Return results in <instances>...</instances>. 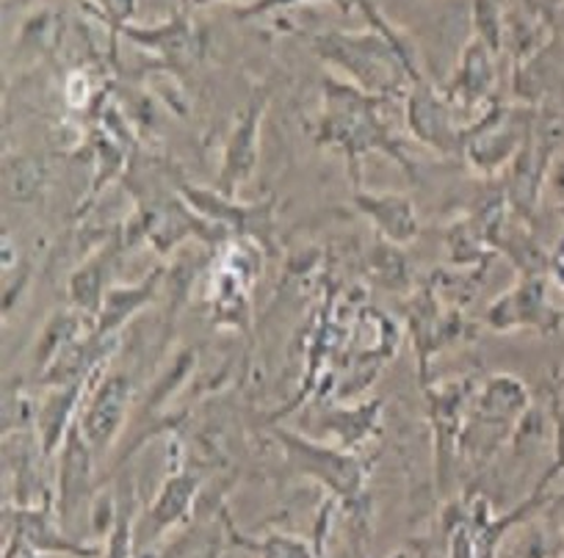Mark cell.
<instances>
[{"label": "cell", "instance_id": "obj_1", "mask_svg": "<svg viewBox=\"0 0 564 558\" xmlns=\"http://www.w3.org/2000/svg\"><path fill=\"white\" fill-rule=\"evenodd\" d=\"M313 51L346 84L357 86L377 100L406 97L412 80L421 78L415 58L404 56L379 31H324L313 40Z\"/></svg>", "mask_w": 564, "mask_h": 558}, {"label": "cell", "instance_id": "obj_2", "mask_svg": "<svg viewBox=\"0 0 564 558\" xmlns=\"http://www.w3.org/2000/svg\"><path fill=\"white\" fill-rule=\"evenodd\" d=\"M379 102L382 100L346 84L344 78H329L324 84L318 144L340 150L351 166L366 158L368 153H384L410 169V161L395 147V139L379 117Z\"/></svg>", "mask_w": 564, "mask_h": 558}, {"label": "cell", "instance_id": "obj_3", "mask_svg": "<svg viewBox=\"0 0 564 558\" xmlns=\"http://www.w3.org/2000/svg\"><path fill=\"white\" fill-rule=\"evenodd\" d=\"M95 459L89 442L80 435L78 424L69 431L64 446L58 448V470H56V517L62 523L64 534L80 541L86 523H91V514L97 506V484H95Z\"/></svg>", "mask_w": 564, "mask_h": 558}, {"label": "cell", "instance_id": "obj_4", "mask_svg": "<svg viewBox=\"0 0 564 558\" xmlns=\"http://www.w3.org/2000/svg\"><path fill=\"white\" fill-rule=\"evenodd\" d=\"M529 135V122L520 108L492 106L479 122L465 128L463 153L476 172L496 175L518 158Z\"/></svg>", "mask_w": 564, "mask_h": 558}, {"label": "cell", "instance_id": "obj_5", "mask_svg": "<svg viewBox=\"0 0 564 558\" xmlns=\"http://www.w3.org/2000/svg\"><path fill=\"white\" fill-rule=\"evenodd\" d=\"M276 440H280L282 451H285L296 473L322 481L329 492L340 495L344 501H355L357 492L362 490L366 464H362L360 457H351V453L335 451V448L327 446H316V442L305 440L300 435H289V431H276Z\"/></svg>", "mask_w": 564, "mask_h": 558}, {"label": "cell", "instance_id": "obj_6", "mask_svg": "<svg viewBox=\"0 0 564 558\" xmlns=\"http://www.w3.org/2000/svg\"><path fill=\"white\" fill-rule=\"evenodd\" d=\"M406 128L415 135V142L426 144L430 150L441 155L463 153L465 128L454 119V106L441 89L423 80H412L404 102Z\"/></svg>", "mask_w": 564, "mask_h": 558}, {"label": "cell", "instance_id": "obj_7", "mask_svg": "<svg viewBox=\"0 0 564 558\" xmlns=\"http://www.w3.org/2000/svg\"><path fill=\"white\" fill-rule=\"evenodd\" d=\"M130 398H133L130 379L124 373H106L102 379H97L95 390L80 406L78 429L97 457L106 453L122 431L124 420H128Z\"/></svg>", "mask_w": 564, "mask_h": 558}, {"label": "cell", "instance_id": "obj_8", "mask_svg": "<svg viewBox=\"0 0 564 558\" xmlns=\"http://www.w3.org/2000/svg\"><path fill=\"white\" fill-rule=\"evenodd\" d=\"M122 36L141 51L155 53L166 67L177 69V73L192 69L205 51L203 31L186 14H172L161 25H128Z\"/></svg>", "mask_w": 564, "mask_h": 558}, {"label": "cell", "instance_id": "obj_9", "mask_svg": "<svg viewBox=\"0 0 564 558\" xmlns=\"http://www.w3.org/2000/svg\"><path fill=\"white\" fill-rule=\"evenodd\" d=\"M199 490H203V484L194 473H188V470L172 473L159 490L155 501L150 503L144 517L135 523V552H144V547L155 545V539L164 536L166 530L186 525L192 519L194 506H197Z\"/></svg>", "mask_w": 564, "mask_h": 558}, {"label": "cell", "instance_id": "obj_10", "mask_svg": "<svg viewBox=\"0 0 564 558\" xmlns=\"http://www.w3.org/2000/svg\"><path fill=\"white\" fill-rule=\"evenodd\" d=\"M265 102L254 100L247 111L241 113L236 124H232L230 135L225 142V155H221V172H219V192L225 197H236L238 188L254 175L260 155V124H263Z\"/></svg>", "mask_w": 564, "mask_h": 558}, {"label": "cell", "instance_id": "obj_11", "mask_svg": "<svg viewBox=\"0 0 564 558\" xmlns=\"http://www.w3.org/2000/svg\"><path fill=\"white\" fill-rule=\"evenodd\" d=\"M23 539L25 545L34 547L36 552H67V556L89 558L97 556V547L84 545V541L73 539L64 534L62 523L56 517V506L53 501L42 503V506H18L12 512V534Z\"/></svg>", "mask_w": 564, "mask_h": 558}, {"label": "cell", "instance_id": "obj_12", "mask_svg": "<svg viewBox=\"0 0 564 558\" xmlns=\"http://www.w3.org/2000/svg\"><path fill=\"white\" fill-rule=\"evenodd\" d=\"M86 384L89 382H73V384H56L47 387L45 398L36 406V442L42 446L45 457L58 453L64 446L69 431L75 429L80 417V406H84Z\"/></svg>", "mask_w": 564, "mask_h": 558}, {"label": "cell", "instance_id": "obj_13", "mask_svg": "<svg viewBox=\"0 0 564 558\" xmlns=\"http://www.w3.org/2000/svg\"><path fill=\"white\" fill-rule=\"evenodd\" d=\"M556 313L547 305L545 294V276H525L518 288L503 294L496 305L487 313V321L496 332H512L520 327H536L545 329L547 321H553Z\"/></svg>", "mask_w": 564, "mask_h": 558}, {"label": "cell", "instance_id": "obj_14", "mask_svg": "<svg viewBox=\"0 0 564 558\" xmlns=\"http://www.w3.org/2000/svg\"><path fill=\"white\" fill-rule=\"evenodd\" d=\"M355 205L382 236L384 243L393 247H406L421 232V221H417V210L410 197L393 192L371 194V192H355Z\"/></svg>", "mask_w": 564, "mask_h": 558}, {"label": "cell", "instance_id": "obj_15", "mask_svg": "<svg viewBox=\"0 0 564 558\" xmlns=\"http://www.w3.org/2000/svg\"><path fill=\"white\" fill-rule=\"evenodd\" d=\"M492 56L496 53L485 42L476 40V36L465 42L457 69H454L452 89L446 95L454 108H476L490 100L492 89H496V64H492Z\"/></svg>", "mask_w": 564, "mask_h": 558}, {"label": "cell", "instance_id": "obj_16", "mask_svg": "<svg viewBox=\"0 0 564 558\" xmlns=\"http://www.w3.org/2000/svg\"><path fill=\"white\" fill-rule=\"evenodd\" d=\"M529 390L520 379L498 373V376L487 379L485 387L479 390L474 404V415L490 424L507 426V429H518V424L529 415Z\"/></svg>", "mask_w": 564, "mask_h": 558}, {"label": "cell", "instance_id": "obj_17", "mask_svg": "<svg viewBox=\"0 0 564 558\" xmlns=\"http://www.w3.org/2000/svg\"><path fill=\"white\" fill-rule=\"evenodd\" d=\"M230 545V528H227V512L219 517L188 519L181 525L175 539L161 547L155 558H225Z\"/></svg>", "mask_w": 564, "mask_h": 558}, {"label": "cell", "instance_id": "obj_18", "mask_svg": "<svg viewBox=\"0 0 564 558\" xmlns=\"http://www.w3.org/2000/svg\"><path fill=\"white\" fill-rule=\"evenodd\" d=\"M161 283V271H153V274L144 280V283L135 285H113L106 294V302H102V310L97 316V329L100 335H117L119 329L124 327V321L135 316L144 305H150V299L155 296V288Z\"/></svg>", "mask_w": 564, "mask_h": 558}, {"label": "cell", "instance_id": "obj_19", "mask_svg": "<svg viewBox=\"0 0 564 558\" xmlns=\"http://www.w3.org/2000/svg\"><path fill=\"white\" fill-rule=\"evenodd\" d=\"M113 249L106 247L102 252H97L95 258L86 260L78 271L69 280V299L78 307V313L84 316H100L102 302H106L108 288V263H111Z\"/></svg>", "mask_w": 564, "mask_h": 558}, {"label": "cell", "instance_id": "obj_20", "mask_svg": "<svg viewBox=\"0 0 564 558\" xmlns=\"http://www.w3.org/2000/svg\"><path fill=\"white\" fill-rule=\"evenodd\" d=\"M80 316H84V313H56V316L45 324L34 349L36 371L45 373L69 346H75L78 340L86 338Z\"/></svg>", "mask_w": 564, "mask_h": 558}, {"label": "cell", "instance_id": "obj_21", "mask_svg": "<svg viewBox=\"0 0 564 558\" xmlns=\"http://www.w3.org/2000/svg\"><path fill=\"white\" fill-rule=\"evenodd\" d=\"M3 188L14 203H34L45 188V166L34 155H14L3 169Z\"/></svg>", "mask_w": 564, "mask_h": 558}, {"label": "cell", "instance_id": "obj_22", "mask_svg": "<svg viewBox=\"0 0 564 558\" xmlns=\"http://www.w3.org/2000/svg\"><path fill=\"white\" fill-rule=\"evenodd\" d=\"M227 528H230V541L258 552V558H322L318 550H313V547L307 545L305 539H300V536L265 534L260 536V539H247V536L232 525L230 517H227Z\"/></svg>", "mask_w": 564, "mask_h": 558}, {"label": "cell", "instance_id": "obj_23", "mask_svg": "<svg viewBox=\"0 0 564 558\" xmlns=\"http://www.w3.org/2000/svg\"><path fill=\"white\" fill-rule=\"evenodd\" d=\"M117 514L108 528V545L106 558H135V523H133V492L124 484L122 495H119Z\"/></svg>", "mask_w": 564, "mask_h": 558}, {"label": "cell", "instance_id": "obj_24", "mask_svg": "<svg viewBox=\"0 0 564 558\" xmlns=\"http://www.w3.org/2000/svg\"><path fill=\"white\" fill-rule=\"evenodd\" d=\"M503 34H507V25H503L501 7L496 0H474V36L479 42H485L492 53H501L503 47Z\"/></svg>", "mask_w": 564, "mask_h": 558}, {"label": "cell", "instance_id": "obj_25", "mask_svg": "<svg viewBox=\"0 0 564 558\" xmlns=\"http://www.w3.org/2000/svg\"><path fill=\"white\" fill-rule=\"evenodd\" d=\"M58 40V18L53 9H42V12H34L29 20H25L23 31L18 36V47L29 42L31 53H45L56 45Z\"/></svg>", "mask_w": 564, "mask_h": 558}, {"label": "cell", "instance_id": "obj_26", "mask_svg": "<svg viewBox=\"0 0 564 558\" xmlns=\"http://www.w3.org/2000/svg\"><path fill=\"white\" fill-rule=\"evenodd\" d=\"M302 3H329V7L340 9L344 14H351L355 3L351 0H249L247 7L238 9V20H258V18H269V14L282 12V9L291 7H302Z\"/></svg>", "mask_w": 564, "mask_h": 558}, {"label": "cell", "instance_id": "obj_27", "mask_svg": "<svg viewBox=\"0 0 564 558\" xmlns=\"http://www.w3.org/2000/svg\"><path fill=\"white\" fill-rule=\"evenodd\" d=\"M97 9V18L111 29V34H122L128 25H133L135 7L139 0H91Z\"/></svg>", "mask_w": 564, "mask_h": 558}, {"label": "cell", "instance_id": "obj_28", "mask_svg": "<svg viewBox=\"0 0 564 558\" xmlns=\"http://www.w3.org/2000/svg\"><path fill=\"white\" fill-rule=\"evenodd\" d=\"M3 558H42V552H36L34 547L25 545V541L18 539V536H9Z\"/></svg>", "mask_w": 564, "mask_h": 558}, {"label": "cell", "instance_id": "obj_29", "mask_svg": "<svg viewBox=\"0 0 564 558\" xmlns=\"http://www.w3.org/2000/svg\"><path fill=\"white\" fill-rule=\"evenodd\" d=\"M542 512H545L547 523H553L558 530H564V495H553L551 501H545Z\"/></svg>", "mask_w": 564, "mask_h": 558}, {"label": "cell", "instance_id": "obj_30", "mask_svg": "<svg viewBox=\"0 0 564 558\" xmlns=\"http://www.w3.org/2000/svg\"><path fill=\"white\" fill-rule=\"evenodd\" d=\"M564 470V412H558L556 417V464H553L551 470H547V475H556Z\"/></svg>", "mask_w": 564, "mask_h": 558}, {"label": "cell", "instance_id": "obj_31", "mask_svg": "<svg viewBox=\"0 0 564 558\" xmlns=\"http://www.w3.org/2000/svg\"><path fill=\"white\" fill-rule=\"evenodd\" d=\"M192 7H214V3H225V0H188Z\"/></svg>", "mask_w": 564, "mask_h": 558}, {"label": "cell", "instance_id": "obj_32", "mask_svg": "<svg viewBox=\"0 0 564 558\" xmlns=\"http://www.w3.org/2000/svg\"><path fill=\"white\" fill-rule=\"evenodd\" d=\"M351 3H355V7H357V0H351Z\"/></svg>", "mask_w": 564, "mask_h": 558}, {"label": "cell", "instance_id": "obj_33", "mask_svg": "<svg viewBox=\"0 0 564 558\" xmlns=\"http://www.w3.org/2000/svg\"><path fill=\"white\" fill-rule=\"evenodd\" d=\"M562 558H564V556H562Z\"/></svg>", "mask_w": 564, "mask_h": 558}]
</instances>
